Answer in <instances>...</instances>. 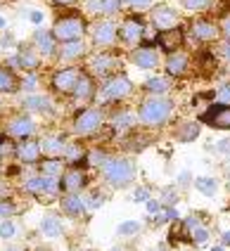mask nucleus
<instances>
[{
  "label": "nucleus",
  "instance_id": "a211bd4d",
  "mask_svg": "<svg viewBox=\"0 0 230 251\" xmlns=\"http://www.w3.org/2000/svg\"><path fill=\"white\" fill-rule=\"evenodd\" d=\"M187 69V55L183 52H171V57L166 59V74H171V76H183Z\"/></svg>",
  "mask_w": 230,
  "mask_h": 251
},
{
  "label": "nucleus",
  "instance_id": "f704fd0d",
  "mask_svg": "<svg viewBox=\"0 0 230 251\" xmlns=\"http://www.w3.org/2000/svg\"><path fill=\"white\" fill-rule=\"evenodd\" d=\"M121 237H133V235H138L140 232V223L138 221H126V223L119 225V230H116Z\"/></svg>",
  "mask_w": 230,
  "mask_h": 251
},
{
  "label": "nucleus",
  "instance_id": "09e8293b",
  "mask_svg": "<svg viewBox=\"0 0 230 251\" xmlns=\"http://www.w3.org/2000/svg\"><path fill=\"white\" fill-rule=\"evenodd\" d=\"M133 199H135V201H147V199H150V192H147L145 187H140V190L133 195Z\"/></svg>",
  "mask_w": 230,
  "mask_h": 251
},
{
  "label": "nucleus",
  "instance_id": "1a4fd4ad",
  "mask_svg": "<svg viewBox=\"0 0 230 251\" xmlns=\"http://www.w3.org/2000/svg\"><path fill=\"white\" fill-rule=\"evenodd\" d=\"M178 14L173 12V10H169V7H157L154 10V14H152V24H154V28H159V31H169V28H178Z\"/></svg>",
  "mask_w": 230,
  "mask_h": 251
},
{
  "label": "nucleus",
  "instance_id": "423d86ee",
  "mask_svg": "<svg viewBox=\"0 0 230 251\" xmlns=\"http://www.w3.org/2000/svg\"><path fill=\"white\" fill-rule=\"evenodd\" d=\"M81 81V71L78 69H62L52 76V88L59 93H74V88Z\"/></svg>",
  "mask_w": 230,
  "mask_h": 251
},
{
  "label": "nucleus",
  "instance_id": "b1692460",
  "mask_svg": "<svg viewBox=\"0 0 230 251\" xmlns=\"http://www.w3.org/2000/svg\"><path fill=\"white\" fill-rule=\"evenodd\" d=\"M145 90L147 93H154V95H164L169 90V81L164 76H152V78L145 81Z\"/></svg>",
  "mask_w": 230,
  "mask_h": 251
},
{
  "label": "nucleus",
  "instance_id": "c03bdc74",
  "mask_svg": "<svg viewBox=\"0 0 230 251\" xmlns=\"http://www.w3.org/2000/svg\"><path fill=\"white\" fill-rule=\"evenodd\" d=\"M216 152L223 154V156H230V138L221 140V142H216Z\"/></svg>",
  "mask_w": 230,
  "mask_h": 251
},
{
  "label": "nucleus",
  "instance_id": "473e14b6",
  "mask_svg": "<svg viewBox=\"0 0 230 251\" xmlns=\"http://www.w3.org/2000/svg\"><path fill=\"white\" fill-rule=\"evenodd\" d=\"M41 171H43L48 178H55L59 171H62V161L59 159H45L43 164H41Z\"/></svg>",
  "mask_w": 230,
  "mask_h": 251
},
{
  "label": "nucleus",
  "instance_id": "aec40b11",
  "mask_svg": "<svg viewBox=\"0 0 230 251\" xmlns=\"http://www.w3.org/2000/svg\"><path fill=\"white\" fill-rule=\"evenodd\" d=\"M121 5V0H93L88 2L90 12H98V14H114Z\"/></svg>",
  "mask_w": 230,
  "mask_h": 251
},
{
  "label": "nucleus",
  "instance_id": "f3484780",
  "mask_svg": "<svg viewBox=\"0 0 230 251\" xmlns=\"http://www.w3.org/2000/svg\"><path fill=\"white\" fill-rule=\"evenodd\" d=\"M116 67V59L112 55H98L90 62V71L95 76H109V71Z\"/></svg>",
  "mask_w": 230,
  "mask_h": 251
},
{
  "label": "nucleus",
  "instance_id": "4468645a",
  "mask_svg": "<svg viewBox=\"0 0 230 251\" xmlns=\"http://www.w3.org/2000/svg\"><path fill=\"white\" fill-rule=\"evenodd\" d=\"M93 38L98 45H112L116 38V26L112 22H100L98 26L93 28Z\"/></svg>",
  "mask_w": 230,
  "mask_h": 251
},
{
  "label": "nucleus",
  "instance_id": "6ab92c4d",
  "mask_svg": "<svg viewBox=\"0 0 230 251\" xmlns=\"http://www.w3.org/2000/svg\"><path fill=\"white\" fill-rule=\"evenodd\" d=\"M17 154H19V159H22V161L33 164V161H38V156H41V145L29 140V142H24V145H19V147H17Z\"/></svg>",
  "mask_w": 230,
  "mask_h": 251
},
{
  "label": "nucleus",
  "instance_id": "bf43d9fd",
  "mask_svg": "<svg viewBox=\"0 0 230 251\" xmlns=\"http://www.w3.org/2000/svg\"><path fill=\"white\" fill-rule=\"evenodd\" d=\"M59 5H72V2H76V0H57Z\"/></svg>",
  "mask_w": 230,
  "mask_h": 251
},
{
  "label": "nucleus",
  "instance_id": "680f3d73",
  "mask_svg": "<svg viewBox=\"0 0 230 251\" xmlns=\"http://www.w3.org/2000/svg\"><path fill=\"white\" fill-rule=\"evenodd\" d=\"M211 251H223V249H221V247H214V249H211Z\"/></svg>",
  "mask_w": 230,
  "mask_h": 251
},
{
  "label": "nucleus",
  "instance_id": "ea45409f",
  "mask_svg": "<svg viewBox=\"0 0 230 251\" xmlns=\"http://www.w3.org/2000/svg\"><path fill=\"white\" fill-rule=\"evenodd\" d=\"M64 152H67V159H69V161H81V159H83V150H81L78 145H69Z\"/></svg>",
  "mask_w": 230,
  "mask_h": 251
},
{
  "label": "nucleus",
  "instance_id": "7c9ffc66",
  "mask_svg": "<svg viewBox=\"0 0 230 251\" xmlns=\"http://www.w3.org/2000/svg\"><path fill=\"white\" fill-rule=\"evenodd\" d=\"M133 124H135V116L130 112H119L114 116V128H119V130H128Z\"/></svg>",
  "mask_w": 230,
  "mask_h": 251
},
{
  "label": "nucleus",
  "instance_id": "dca6fc26",
  "mask_svg": "<svg viewBox=\"0 0 230 251\" xmlns=\"http://www.w3.org/2000/svg\"><path fill=\"white\" fill-rule=\"evenodd\" d=\"M192 33H195V38H200V41L211 43V41H216V36H218V28H216L211 22L200 19V22L192 24Z\"/></svg>",
  "mask_w": 230,
  "mask_h": 251
},
{
  "label": "nucleus",
  "instance_id": "e433bc0d",
  "mask_svg": "<svg viewBox=\"0 0 230 251\" xmlns=\"http://www.w3.org/2000/svg\"><path fill=\"white\" fill-rule=\"evenodd\" d=\"M190 235H192V242H195V244H204V242L209 239V230H206V227H204V223H202V225H197Z\"/></svg>",
  "mask_w": 230,
  "mask_h": 251
},
{
  "label": "nucleus",
  "instance_id": "79ce46f5",
  "mask_svg": "<svg viewBox=\"0 0 230 251\" xmlns=\"http://www.w3.org/2000/svg\"><path fill=\"white\" fill-rule=\"evenodd\" d=\"M17 232V227L12 223H10V221H5V223H0V237H12V235H15Z\"/></svg>",
  "mask_w": 230,
  "mask_h": 251
},
{
  "label": "nucleus",
  "instance_id": "a19ab883",
  "mask_svg": "<svg viewBox=\"0 0 230 251\" xmlns=\"http://www.w3.org/2000/svg\"><path fill=\"white\" fill-rule=\"evenodd\" d=\"M216 100H218V104H226V107H230V85H223V88L216 93Z\"/></svg>",
  "mask_w": 230,
  "mask_h": 251
},
{
  "label": "nucleus",
  "instance_id": "72a5a7b5",
  "mask_svg": "<svg viewBox=\"0 0 230 251\" xmlns=\"http://www.w3.org/2000/svg\"><path fill=\"white\" fill-rule=\"evenodd\" d=\"M197 133H200L197 124H185V126H180V130H178V138L183 140V142H192V140L197 138Z\"/></svg>",
  "mask_w": 230,
  "mask_h": 251
},
{
  "label": "nucleus",
  "instance_id": "0eeeda50",
  "mask_svg": "<svg viewBox=\"0 0 230 251\" xmlns=\"http://www.w3.org/2000/svg\"><path fill=\"white\" fill-rule=\"evenodd\" d=\"M202 121L211 124L214 128H223V130H230V107L226 104H214L211 109L202 114Z\"/></svg>",
  "mask_w": 230,
  "mask_h": 251
},
{
  "label": "nucleus",
  "instance_id": "37998d69",
  "mask_svg": "<svg viewBox=\"0 0 230 251\" xmlns=\"http://www.w3.org/2000/svg\"><path fill=\"white\" fill-rule=\"evenodd\" d=\"M124 2L130 5V7H135V10H147V7H152L154 0H124Z\"/></svg>",
  "mask_w": 230,
  "mask_h": 251
},
{
  "label": "nucleus",
  "instance_id": "4be33fe9",
  "mask_svg": "<svg viewBox=\"0 0 230 251\" xmlns=\"http://www.w3.org/2000/svg\"><path fill=\"white\" fill-rule=\"evenodd\" d=\"M83 43L81 41H69V43H62V50H59V55L62 59H78V57L83 55Z\"/></svg>",
  "mask_w": 230,
  "mask_h": 251
},
{
  "label": "nucleus",
  "instance_id": "393cba45",
  "mask_svg": "<svg viewBox=\"0 0 230 251\" xmlns=\"http://www.w3.org/2000/svg\"><path fill=\"white\" fill-rule=\"evenodd\" d=\"M64 150H67V147H64V142L59 138H48L41 142V152L50 154V156H57V154H62Z\"/></svg>",
  "mask_w": 230,
  "mask_h": 251
},
{
  "label": "nucleus",
  "instance_id": "7ed1b4c3",
  "mask_svg": "<svg viewBox=\"0 0 230 251\" xmlns=\"http://www.w3.org/2000/svg\"><path fill=\"white\" fill-rule=\"evenodd\" d=\"M83 33H86V22L81 17H64V19H59L57 24L52 26V36L59 43L81 41Z\"/></svg>",
  "mask_w": 230,
  "mask_h": 251
},
{
  "label": "nucleus",
  "instance_id": "20e7f679",
  "mask_svg": "<svg viewBox=\"0 0 230 251\" xmlns=\"http://www.w3.org/2000/svg\"><path fill=\"white\" fill-rule=\"evenodd\" d=\"M100 126H102V112L100 109H83V112L76 116L74 130H76L78 135H93Z\"/></svg>",
  "mask_w": 230,
  "mask_h": 251
},
{
  "label": "nucleus",
  "instance_id": "e2e57ef3",
  "mask_svg": "<svg viewBox=\"0 0 230 251\" xmlns=\"http://www.w3.org/2000/svg\"><path fill=\"white\" fill-rule=\"evenodd\" d=\"M10 251H17V249H10Z\"/></svg>",
  "mask_w": 230,
  "mask_h": 251
},
{
  "label": "nucleus",
  "instance_id": "ddd939ff",
  "mask_svg": "<svg viewBox=\"0 0 230 251\" xmlns=\"http://www.w3.org/2000/svg\"><path fill=\"white\" fill-rule=\"evenodd\" d=\"M83 185H86V176H83V171H78V168L67 171L64 178H62V190H67L69 195H76Z\"/></svg>",
  "mask_w": 230,
  "mask_h": 251
},
{
  "label": "nucleus",
  "instance_id": "c756f323",
  "mask_svg": "<svg viewBox=\"0 0 230 251\" xmlns=\"http://www.w3.org/2000/svg\"><path fill=\"white\" fill-rule=\"evenodd\" d=\"M26 107L36 109V112H48L50 109V100L43 98V95H31V98H26Z\"/></svg>",
  "mask_w": 230,
  "mask_h": 251
},
{
  "label": "nucleus",
  "instance_id": "603ef678",
  "mask_svg": "<svg viewBox=\"0 0 230 251\" xmlns=\"http://www.w3.org/2000/svg\"><path fill=\"white\" fill-rule=\"evenodd\" d=\"M178 182H180V185H187V182H190V173H187V171H183V173L178 176Z\"/></svg>",
  "mask_w": 230,
  "mask_h": 251
},
{
  "label": "nucleus",
  "instance_id": "f03ea898",
  "mask_svg": "<svg viewBox=\"0 0 230 251\" xmlns=\"http://www.w3.org/2000/svg\"><path fill=\"white\" fill-rule=\"evenodd\" d=\"M102 173L112 185L124 187V185H128L135 178V166L130 164L128 159H107L102 164Z\"/></svg>",
  "mask_w": 230,
  "mask_h": 251
},
{
  "label": "nucleus",
  "instance_id": "0e129e2a",
  "mask_svg": "<svg viewBox=\"0 0 230 251\" xmlns=\"http://www.w3.org/2000/svg\"><path fill=\"white\" fill-rule=\"evenodd\" d=\"M114 251H121V249H114Z\"/></svg>",
  "mask_w": 230,
  "mask_h": 251
},
{
  "label": "nucleus",
  "instance_id": "49530a36",
  "mask_svg": "<svg viewBox=\"0 0 230 251\" xmlns=\"http://www.w3.org/2000/svg\"><path fill=\"white\" fill-rule=\"evenodd\" d=\"M176 218H178V211H176V209H171V206H166V209H164V213H161V218H159V221H176Z\"/></svg>",
  "mask_w": 230,
  "mask_h": 251
},
{
  "label": "nucleus",
  "instance_id": "f257e3e1",
  "mask_svg": "<svg viewBox=\"0 0 230 251\" xmlns=\"http://www.w3.org/2000/svg\"><path fill=\"white\" fill-rule=\"evenodd\" d=\"M173 114V104L164 98H152L145 100L138 109V119L143 121L145 126H161L164 121H169Z\"/></svg>",
  "mask_w": 230,
  "mask_h": 251
},
{
  "label": "nucleus",
  "instance_id": "412c9836",
  "mask_svg": "<svg viewBox=\"0 0 230 251\" xmlns=\"http://www.w3.org/2000/svg\"><path fill=\"white\" fill-rule=\"evenodd\" d=\"M62 209H64V213H69V216H81L86 211V204L76 195H67L62 199Z\"/></svg>",
  "mask_w": 230,
  "mask_h": 251
},
{
  "label": "nucleus",
  "instance_id": "cd10ccee",
  "mask_svg": "<svg viewBox=\"0 0 230 251\" xmlns=\"http://www.w3.org/2000/svg\"><path fill=\"white\" fill-rule=\"evenodd\" d=\"M74 95H76V100H88L93 95V81H90L88 76H81L78 85L74 88Z\"/></svg>",
  "mask_w": 230,
  "mask_h": 251
},
{
  "label": "nucleus",
  "instance_id": "c85d7f7f",
  "mask_svg": "<svg viewBox=\"0 0 230 251\" xmlns=\"http://www.w3.org/2000/svg\"><path fill=\"white\" fill-rule=\"evenodd\" d=\"M15 88H17V81L12 76V71L0 67V93H12Z\"/></svg>",
  "mask_w": 230,
  "mask_h": 251
},
{
  "label": "nucleus",
  "instance_id": "a18cd8bd",
  "mask_svg": "<svg viewBox=\"0 0 230 251\" xmlns=\"http://www.w3.org/2000/svg\"><path fill=\"white\" fill-rule=\"evenodd\" d=\"M145 209H147V213H152V216H154V213L161 211V204H159L157 199H147V201H145Z\"/></svg>",
  "mask_w": 230,
  "mask_h": 251
},
{
  "label": "nucleus",
  "instance_id": "8fccbe9b",
  "mask_svg": "<svg viewBox=\"0 0 230 251\" xmlns=\"http://www.w3.org/2000/svg\"><path fill=\"white\" fill-rule=\"evenodd\" d=\"M29 19L33 22V24H41V22H43V12H38V10H31V12H29Z\"/></svg>",
  "mask_w": 230,
  "mask_h": 251
},
{
  "label": "nucleus",
  "instance_id": "bb28decb",
  "mask_svg": "<svg viewBox=\"0 0 230 251\" xmlns=\"http://www.w3.org/2000/svg\"><path fill=\"white\" fill-rule=\"evenodd\" d=\"M41 227H43L45 237H59V235H62V225H59V221H57V218H52V216L43 218Z\"/></svg>",
  "mask_w": 230,
  "mask_h": 251
},
{
  "label": "nucleus",
  "instance_id": "2f4dec72",
  "mask_svg": "<svg viewBox=\"0 0 230 251\" xmlns=\"http://www.w3.org/2000/svg\"><path fill=\"white\" fill-rule=\"evenodd\" d=\"M38 62H41V59L33 55L31 50H22V52H19V59H17V64H22L24 69H36Z\"/></svg>",
  "mask_w": 230,
  "mask_h": 251
},
{
  "label": "nucleus",
  "instance_id": "de8ad7c7",
  "mask_svg": "<svg viewBox=\"0 0 230 251\" xmlns=\"http://www.w3.org/2000/svg\"><path fill=\"white\" fill-rule=\"evenodd\" d=\"M10 213H15V206H12L10 201H0V218H5V216H10Z\"/></svg>",
  "mask_w": 230,
  "mask_h": 251
},
{
  "label": "nucleus",
  "instance_id": "4d7b16f0",
  "mask_svg": "<svg viewBox=\"0 0 230 251\" xmlns=\"http://www.w3.org/2000/svg\"><path fill=\"white\" fill-rule=\"evenodd\" d=\"M164 199H166V201H176V195H173V192H164Z\"/></svg>",
  "mask_w": 230,
  "mask_h": 251
},
{
  "label": "nucleus",
  "instance_id": "13d9d810",
  "mask_svg": "<svg viewBox=\"0 0 230 251\" xmlns=\"http://www.w3.org/2000/svg\"><path fill=\"white\" fill-rule=\"evenodd\" d=\"M223 244H226V247H228V244H230V230H228V232H226V235H223Z\"/></svg>",
  "mask_w": 230,
  "mask_h": 251
},
{
  "label": "nucleus",
  "instance_id": "4c0bfd02",
  "mask_svg": "<svg viewBox=\"0 0 230 251\" xmlns=\"http://www.w3.org/2000/svg\"><path fill=\"white\" fill-rule=\"evenodd\" d=\"M104 161H107V154L102 152V150H93V152L88 154V164H90V166H100L102 168Z\"/></svg>",
  "mask_w": 230,
  "mask_h": 251
},
{
  "label": "nucleus",
  "instance_id": "f8f14e48",
  "mask_svg": "<svg viewBox=\"0 0 230 251\" xmlns=\"http://www.w3.org/2000/svg\"><path fill=\"white\" fill-rule=\"evenodd\" d=\"M130 59H133V64L140 67V69H154V67L159 64V57L152 48H138Z\"/></svg>",
  "mask_w": 230,
  "mask_h": 251
},
{
  "label": "nucleus",
  "instance_id": "c9c22d12",
  "mask_svg": "<svg viewBox=\"0 0 230 251\" xmlns=\"http://www.w3.org/2000/svg\"><path fill=\"white\" fill-rule=\"evenodd\" d=\"M183 5L190 12H200V10H206L211 5V0H183Z\"/></svg>",
  "mask_w": 230,
  "mask_h": 251
},
{
  "label": "nucleus",
  "instance_id": "3c124183",
  "mask_svg": "<svg viewBox=\"0 0 230 251\" xmlns=\"http://www.w3.org/2000/svg\"><path fill=\"white\" fill-rule=\"evenodd\" d=\"M221 28H223V36H226V38L230 41V14L226 17V19H223V22H221Z\"/></svg>",
  "mask_w": 230,
  "mask_h": 251
},
{
  "label": "nucleus",
  "instance_id": "9b49d317",
  "mask_svg": "<svg viewBox=\"0 0 230 251\" xmlns=\"http://www.w3.org/2000/svg\"><path fill=\"white\" fill-rule=\"evenodd\" d=\"M143 36H145V26L138 19H126V22H124V26H121V38H124V43L135 45V43L143 41Z\"/></svg>",
  "mask_w": 230,
  "mask_h": 251
},
{
  "label": "nucleus",
  "instance_id": "5701e85b",
  "mask_svg": "<svg viewBox=\"0 0 230 251\" xmlns=\"http://www.w3.org/2000/svg\"><path fill=\"white\" fill-rule=\"evenodd\" d=\"M36 45L43 55H52L55 52V36L52 33H45V31H38L36 33Z\"/></svg>",
  "mask_w": 230,
  "mask_h": 251
},
{
  "label": "nucleus",
  "instance_id": "5fc2aeb1",
  "mask_svg": "<svg viewBox=\"0 0 230 251\" xmlns=\"http://www.w3.org/2000/svg\"><path fill=\"white\" fill-rule=\"evenodd\" d=\"M223 57H226V62L230 64V41L226 43V45H223Z\"/></svg>",
  "mask_w": 230,
  "mask_h": 251
},
{
  "label": "nucleus",
  "instance_id": "9d476101",
  "mask_svg": "<svg viewBox=\"0 0 230 251\" xmlns=\"http://www.w3.org/2000/svg\"><path fill=\"white\" fill-rule=\"evenodd\" d=\"M183 38H185V33L180 28H169V31H161L157 36L161 50H166V52H176L183 45Z\"/></svg>",
  "mask_w": 230,
  "mask_h": 251
},
{
  "label": "nucleus",
  "instance_id": "39448f33",
  "mask_svg": "<svg viewBox=\"0 0 230 251\" xmlns=\"http://www.w3.org/2000/svg\"><path fill=\"white\" fill-rule=\"evenodd\" d=\"M130 90H133V85H130V81L126 78V76H114L112 81H107V83H104L102 95H104V100L116 102V100H126L128 98Z\"/></svg>",
  "mask_w": 230,
  "mask_h": 251
},
{
  "label": "nucleus",
  "instance_id": "a878e982",
  "mask_svg": "<svg viewBox=\"0 0 230 251\" xmlns=\"http://www.w3.org/2000/svg\"><path fill=\"white\" fill-rule=\"evenodd\" d=\"M195 187L200 190L202 195L214 197L216 190H218V182H216L214 178H209V176H204V178H197V180H195Z\"/></svg>",
  "mask_w": 230,
  "mask_h": 251
},
{
  "label": "nucleus",
  "instance_id": "052dcab7",
  "mask_svg": "<svg viewBox=\"0 0 230 251\" xmlns=\"http://www.w3.org/2000/svg\"><path fill=\"white\" fill-rule=\"evenodd\" d=\"M5 26V17H0V28Z\"/></svg>",
  "mask_w": 230,
  "mask_h": 251
},
{
  "label": "nucleus",
  "instance_id": "6e6d98bb",
  "mask_svg": "<svg viewBox=\"0 0 230 251\" xmlns=\"http://www.w3.org/2000/svg\"><path fill=\"white\" fill-rule=\"evenodd\" d=\"M33 85H36V76H29V78H26V81H24V88H33Z\"/></svg>",
  "mask_w": 230,
  "mask_h": 251
},
{
  "label": "nucleus",
  "instance_id": "58836bf2",
  "mask_svg": "<svg viewBox=\"0 0 230 251\" xmlns=\"http://www.w3.org/2000/svg\"><path fill=\"white\" fill-rule=\"evenodd\" d=\"M15 142L12 138H0V156L5 159V156H10V154H15Z\"/></svg>",
  "mask_w": 230,
  "mask_h": 251
},
{
  "label": "nucleus",
  "instance_id": "864d4df0",
  "mask_svg": "<svg viewBox=\"0 0 230 251\" xmlns=\"http://www.w3.org/2000/svg\"><path fill=\"white\" fill-rule=\"evenodd\" d=\"M5 197H10V187L0 182V199H5Z\"/></svg>",
  "mask_w": 230,
  "mask_h": 251
},
{
  "label": "nucleus",
  "instance_id": "2eb2a0df",
  "mask_svg": "<svg viewBox=\"0 0 230 251\" xmlns=\"http://www.w3.org/2000/svg\"><path fill=\"white\" fill-rule=\"evenodd\" d=\"M7 133H10V138H29L31 133H33V121H31L29 116H19L15 121H10Z\"/></svg>",
  "mask_w": 230,
  "mask_h": 251
},
{
  "label": "nucleus",
  "instance_id": "6e6552de",
  "mask_svg": "<svg viewBox=\"0 0 230 251\" xmlns=\"http://www.w3.org/2000/svg\"><path fill=\"white\" fill-rule=\"evenodd\" d=\"M26 192H31V195H50L55 197L57 195V180L55 178H31V180H26Z\"/></svg>",
  "mask_w": 230,
  "mask_h": 251
}]
</instances>
